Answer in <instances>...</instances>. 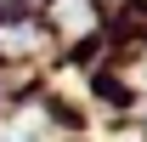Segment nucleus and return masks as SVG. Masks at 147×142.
Returning a JSON list of instances; mask_svg holds the SVG:
<instances>
[{
  "instance_id": "obj_1",
  "label": "nucleus",
  "mask_w": 147,
  "mask_h": 142,
  "mask_svg": "<svg viewBox=\"0 0 147 142\" xmlns=\"http://www.w3.org/2000/svg\"><path fill=\"white\" fill-rule=\"evenodd\" d=\"M0 142H51V125L40 119V114H28V119H17L11 131H0Z\"/></svg>"
}]
</instances>
